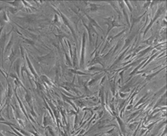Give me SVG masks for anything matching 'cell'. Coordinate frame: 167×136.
I'll return each instance as SVG.
<instances>
[{
	"label": "cell",
	"instance_id": "6da1fadb",
	"mask_svg": "<svg viewBox=\"0 0 167 136\" xmlns=\"http://www.w3.org/2000/svg\"><path fill=\"white\" fill-rule=\"evenodd\" d=\"M82 52H81V67H83L84 65V52H85V34L83 35L82 39Z\"/></svg>",
	"mask_w": 167,
	"mask_h": 136
},
{
	"label": "cell",
	"instance_id": "7a4b0ae2",
	"mask_svg": "<svg viewBox=\"0 0 167 136\" xmlns=\"http://www.w3.org/2000/svg\"><path fill=\"white\" fill-rule=\"evenodd\" d=\"M90 7H91V11H92V12L97 11V8H98V5L94 4V3H90Z\"/></svg>",
	"mask_w": 167,
	"mask_h": 136
},
{
	"label": "cell",
	"instance_id": "3957f363",
	"mask_svg": "<svg viewBox=\"0 0 167 136\" xmlns=\"http://www.w3.org/2000/svg\"><path fill=\"white\" fill-rule=\"evenodd\" d=\"M151 49H152V47H150V48H147L146 50H145L144 52H141V56H142V55H144L145 53H146L147 52H149V51H150Z\"/></svg>",
	"mask_w": 167,
	"mask_h": 136
}]
</instances>
